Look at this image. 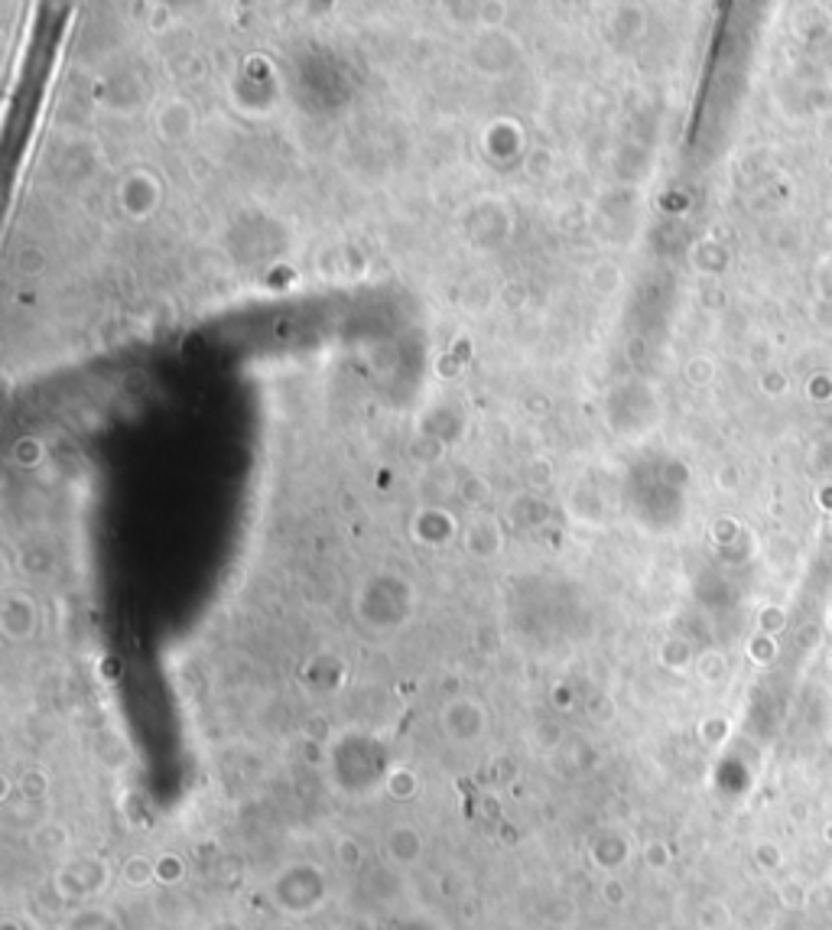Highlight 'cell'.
Instances as JSON below:
<instances>
[{"label": "cell", "instance_id": "cell-1", "mask_svg": "<svg viewBox=\"0 0 832 930\" xmlns=\"http://www.w3.org/2000/svg\"><path fill=\"white\" fill-rule=\"evenodd\" d=\"M108 862H101V859H78V862L62 865L56 872V889L66 901H76L82 895H95V891L108 889Z\"/></svg>", "mask_w": 832, "mask_h": 930}, {"label": "cell", "instance_id": "cell-2", "mask_svg": "<svg viewBox=\"0 0 832 930\" xmlns=\"http://www.w3.org/2000/svg\"><path fill=\"white\" fill-rule=\"evenodd\" d=\"M426 852V839L423 833L416 830L413 823H397L391 830L384 833V856L387 862L397 865V869H413Z\"/></svg>", "mask_w": 832, "mask_h": 930}, {"label": "cell", "instance_id": "cell-3", "mask_svg": "<svg viewBox=\"0 0 832 930\" xmlns=\"http://www.w3.org/2000/svg\"><path fill=\"white\" fill-rule=\"evenodd\" d=\"M589 859L595 869H601L605 875H615L624 862H628V843H621L611 833H601V836L592 839L589 846Z\"/></svg>", "mask_w": 832, "mask_h": 930}, {"label": "cell", "instance_id": "cell-4", "mask_svg": "<svg viewBox=\"0 0 832 930\" xmlns=\"http://www.w3.org/2000/svg\"><path fill=\"white\" fill-rule=\"evenodd\" d=\"M30 843H33V849L40 852V856H62V852H68V846H72V833H68V826H62V823H40L33 833H30Z\"/></svg>", "mask_w": 832, "mask_h": 930}, {"label": "cell", "instance_id": "cell-5", "mask_svg": "<svg viewBox=\"0 0 832 930\" xmlns=\"http://www.w3.org/2000/svg\"><path fill=\"white\" fill-rule=\"evenodd\" d=\"M121 879H124L127 889H137V891L150 889V885H159L157 881V859L140 856V852H137V856H127L124 865H121Z\"/></svg>", "mask_w": 832, "mask_h": 930}, {"label": "cell", "instance_id": "cell-6", "mask_svg": "<svg viewBox=\"0 0 832 930\" xmlns=\"http://www.w3.org/2000/svg\"><path fill=\"white\" fill-rule=\"evenodd\" d=\"M62 930H121V924L114 921L111 911H98V907H88V911H78L72 921Z\"/></svg>", "mask_w": 832, "mask_h": 930}, {"label": "cell", "instance_id": "cell-7", "mask_svg": "<svg viewBox=\"0 0 832 930\" xmlns=\"http://www.w3.org/2000/svg\"><path fill=\"white\" fill-rule=\"evenodd\" d=\"M387 794L393 800H413L420 794V778H416L410 768H393L387 774Z\"/></svg>", "mask_w": 832, "mask_h": 930}, {"label": "cell", "instance_id": "cell-8", "mask_svg": "<svg viewBox=\"0 0 832 930\" xmlns=\"http://www.w3.org/2000/svg\"><path fill=\"white\" fill-rule=\"evenodd\" d=\"M20 794H23V800H46V794H50V778H46V771H40V768H30V771H23V778H20Z\"/></svg>", "mask_w": 832, "mask_h": 930}, {"label": "cell", "instance_id": "cell-9", "mask_svg": "<svg viewBox=\"0 0 832 930\" xmlns=\"http://www.w3.org/2000/svg\"><path fill=\"white\" fill-rule=\"evenodd\" d=\"M185 879V862L173 852H163L157 856V881L159 885H176V881Z\"/></svg>", "mask_w": 832, "mask_h": 930}, {"label": "cell", "instance_id": "cell-10", "mask_svg": "<svg viewBox=\"0 0 832 930\" xmlns=\"http://www.w3.org/2000/svg\"><path fill=\"white\" fill-rule=\"evenodd\" d=\"M335 859H339L341 869H358V865H361V846H358V839L339 836V843H335Z\"/></svg>", "mask_w": 832, "mask_h": 930}, {"label": "cell", "instance_id": "cell-11", "mask_svg": "<svg viewBox=\"0 0 832 930\" xmlns=\"http://www.w3.org/2000/svg\"><path fill=\"white\" fill-rule=\"evenodd\" d=\"M599 895H601V901H605L608 907H621L624 901H628V891H624V885L615 879V875H605Z\"/></svg>", "mask_w": 832, "mask_h": 930}, {"label": "cell", "instance_id": "cell-12", "mask_svg": "<svg viewBox=\"0 0 832 930\" xmlns=\"http://www.w3.org/2000/svg\"><path fill=\"white\" fill-rule=\"evenodd\" d=\"M644 862H647V869H664L666 849L660 846V843H647V846H644Z\"/></svg>", "mask_w": 832, "mask_h": 930}, {"label": "cell", "instance_id": "cell-13", "mask_svg": "<svg viewBox=\"0 0 832 930\" xmlns=\"http://www.w3.org/2000/svg\"><path fill=\"white\" fill-rule=\"evenodd\" d=\"M208 930H244L238 921H228V917H222V921H215V924H208Z\"/></svg>", "mask_w": 832, "mask_h": 930}, {"label": "cell", "instance_id": "cell-14", "mask_svg": "<svg viewBox=\"0 0 832 930\" xmlns=\"http://www.w3.org/2000/svg\"><path fill=\"white\" fill-rule=\"evenodd\" d=\"M4 930H20V927L14 921H4Z\"/></svg>", "mask_w": 832, "mask_h": 930}]
</instances>
